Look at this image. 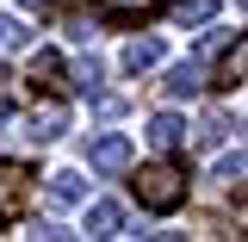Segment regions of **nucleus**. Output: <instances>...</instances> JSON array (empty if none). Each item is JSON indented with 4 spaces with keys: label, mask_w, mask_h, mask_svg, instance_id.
<instances>
[{
    "label": "nucleus",
    "mask_w": 248,
    "mask_h": 242,
    "mask_svg": "<svg viewBox=\"0 0 248 242\" xmlns=\"http://www.w3.org/2000/svg\"><path fill=\"white\" fill-rule=\"evenodd\" d=\"M137 205H143V211H174V205H186V174L174 161L137 168Z\"/></svg>",
    "instance_id": "obj_1"
},
{
    "label": "nucleus",
    "mask_w": 248,
    "mask_h": 242,
    "mask_svg": "<svg viewBox=\"0 0 248 242\" xmlns=\"http://www.w3.org/2000/svg\"><path fill=\"white\" fill-rule=\"evenodd\" d=\"M87 161L99 168V174H118V168H130V137H118V130L93 137V143H87Z\"/></svg>",
    "instance_id": "obj_2"
},
{
    "label": "nucleus",
    "mask_w": 248,
    "mask_h": 242,
    "mask_svg": "<svg viewBox=\"0 0 248 242\" xmlns=\"http://www.w3.org/2000/svg\"><path fill=\"white\" fill-rule=\"evenodd\" d=\"M62 130H68V106H62V99H44V106H31V143H56Z\"/></svg>",
    "instance_id": "obj_3"
},
{
    "label": "nucleus",
    "mask_w": 248,
    "mask_h": 242,
    "mask_svg": "<svg viewBox=\"0 0 248 242\" xmlns=\"http://www.w3.org/2000/svg\"><path fill=\"white\" fill-rule=\"evenodd\" d=\"M124 68H130V75H149L155 62H161V37H130V44H124Z\"/></svg>",
    "instance_id": "obj_4"
},
{
    "label": "nucleus",
    "mask_w": 248,
    "mask_h": 242,
    "mask_svg": "<svg viewBox=\"0 0 248 242\" xmlns=\"http://www.w3.org/2000/svg\"><path fill=\"white\" fill-rule=\"evenodd\" d=\"M25 168H19V161H0V217L6 211H19V199H25Z\"/></svg>",
    "instance_id": "obj_5"
},
{
    "label": "nucleus",
    "mask_w": 248,
    "mask_h": 242,
    "mask_svg": "<svg viewBox=\"0 0 248 242\" xmlns=\"http://www.w3.org/2000/svg\"><path fill=\"white\" fill-rule=\"evenodd\" d=\"M149 143H155L161 155H174V149L186 143V118H174V112H161V118L149 124Z\"/></svg>",
    "instance_id": "obj_6"
},
{
    "label": "nucleus",
    "mask_w": 248,
    "mask_h": 242,
    "mask_svg": "<svg viewBox=\"0 0 248 242\" xmlns=\"http://www.w3.org/2000/svg\"><path fill=\"white\" fill-rule=\"evenodd\" d=\"M199 81H205V68H199V62H180V68H168V81H161V87H168V99H192Z\"/></svg>",
    "instance_id": "obj_7"
},
{
    "label": "nucleus",
    "mask_w": 248,
    "mask_h": 242,
    "mask_svg": "<svg viewBox=\"0 0 248 242\" xmlns=\"http://www.w3.org/2000/svg\"><path fill=\"white\" fill-rule=\"evenodd\" d=\"M118 230H124V211L112 205V199L87 205V236H118Z\"/></svg>",
    "instance_id": "obj_8"
},
{
    "label": "nucleus",
    "mask_w": 248,
    "mask_h": 242,
    "mask_svg": "<svg viewBox=\"0 0 248 242\" xmlns=\"http://www.w3.org/2000/svg\"><path fill=\"white\" fill-rule=\"evenodd\" d=\"M68 81H75V93H99V81H106V62H99V56L75 62V68H68Z\"/></svg>",
    "instance_id": "obj_9"
},
{
    "label": "nucleus",
    "mask_w": 248,
    "mask_h": 242,
    "mask_svg": "<svg viewBox=\"0 0 248 242\" xmlns=\"http://www.w3.org/2000/svg\"><path fill=\"white\" fill-rule=\"evenodd\" d=\"M56 75H62V62L50 56V50H37V56H31V68H25L31 87H56Z\"/></svg>",
    "instance_id": "obj_10"
},
{
    "label": "nucleus",
    "mask_w": 248,
    "mask_h": 242,
    "mask_svg": "<svg viewBox=\"0 0 248 242\" xmlns=\"http://www.w3.org/2000/svg\"><path fill=\"white\" fill-rule=\"evenodd\" d=\"M81 199V174H50V205H75Z\"/></svg>",
    "instance_id": "obj_11"
},
{
    "label": "nucleus",
    "mask_w": 248,
    "mask_h": 242,
    "mask_svg": "<svg viewBox=\"0 0 248 242\" xmlns=\"http://www.w3.org/2000/svg\"><path fill=\"white\" fill-rule=\"evenodd\" d=\"M211 0H180V6H174V19H180V25H211Z\"/></svg>",
    "instance_id": "obj_12"
},
{
    "label": "nucleus",
    "mask_w": 248,
    "mask_h": 242,
    "mask_svg": "<svg viewBox=\"0 0 248 242\" xmlns=\"http://www.w3.org/2000/svg\"><path fill=\"white\" fill-rule=\"evenodd\" d=\"M242 68H248V56H242V44H236V56L217 68V87H242Z\"/></svg>",
    "instance_id": "obj_13"
},
{
    "label": "nucleus",
    "mask_w": 248,
    "mask_h": 242,
    "mask_svg": "<svg viewBox=\"0 0 248 242\" xmlns=\"http://www.w3.org/2000/svg\"><path fill=\"white\" fill-rule=\"evenodd\" d=\"M19 44H25V25H19V19H6V13H0V50H19Z\"/></svg>",
    "instance_id": "obj_14"
},
{
    "label": "nucleus",
    "mask_w": 248,
    "mask_h": 242,
    "mask_svg": "<svg viewBox=\"0 0 248 242\" xmlns=\"http://www.w3.org/2000/svg\"><path fill=\"white\" fill-rule=\"evenodd\" d=\"M106 13H124V19H137V13H155V0H99Z\"/></svg>",
    "instance_id": "obj_15"
},
{
    "label": "nucleus",
    "mask_w": 248,
    "mask_h": 242,
    "mask_svg": "<svg viewBox=\"0 0 248 242\" xmlns=\"http://www.w3.org/2000/svg\"><path fill=\"white\" fill-rule=\"evenodd\" d=\"M217 180H242V149H236V155H223V161H217Z\"/></svg>",
    "instance_id": "obj_16"
},
{
    "label": "nucleus",
    "mask_w": 248,
    "mask_h": 242,
    "mask_svg": "<svg viewBox=\"0 0 248 242\" xmlns=\"http://www.w3.org/2000/svg\"><path fill=\"white\" fill-rule=\"evenodd\" d=\"M25 6H31V13H37V6H56V0H25Z\"/></svg>",
    "instance_id": "obj_17"
},
{
    "label": "nucleus",
    "mask_w": 248,
    "mask_h": 242,
    "mask_svg": "<svg viewBox=\"0 0 248 242\" xmlns=\"http://www.w3.org/2000/svg\"><path fill=\"white\" fill-rule=\"evenodd\" d=\"M6 118H13V112H6V106H0V124H6Z\"/></svg>",
    "instance_id": "obj_18"
}]
</instances>
